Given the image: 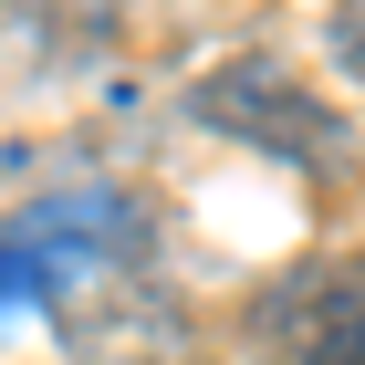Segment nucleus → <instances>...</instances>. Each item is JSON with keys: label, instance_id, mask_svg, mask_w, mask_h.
I'll list each match as a JSON object with an SVG mask.
<instances>
[{"label": "nucleus", "instance_id": "f03ea898", "mask_svg": "<svg viewBox=\"0 0 365 365\" xmlns=\"http://www.w3.org/2000/svg\"><path fill=\"white\" fill-rule=\"evenodd\" d=\"M251 105H261V125H251L261 146H292V157H334V115L313 105V94H292L272 63H240L230 84H209V115H251Z\"/></svg>", "mask_w": 365, "mask_h": 365}, {"label": "nucleus", "instance_id": "f257e3e1", "mask_svg": "<svg viewBox=\"0 0 365 365\" xmlns=\"http://www.w3.org/2000/svg\"><path fill=\"white\" fill-rule=\"evenodd\" d=\"M136 198L125 188H84V198H42L21 220H0V324L21 313H63L73 292L115 282L136 261Z\"/></svg>", "mask_w": 365, "mask_h": 365}, {"label": "nucleus", "instance_id": "7ed1b4c3", "mask_svg": "<svg viewBox=\"0 0 365 365\" xmlns=\"http://www.w3.org/2000/svg\"><path fill=\"white\" fill-rule=\"evenodd\" d=\"M303 365H365V324H344V334H334V344H313V355H303Z\"/></svg>", "mask_w": 365, "mask_h": 365}]
</instances>
